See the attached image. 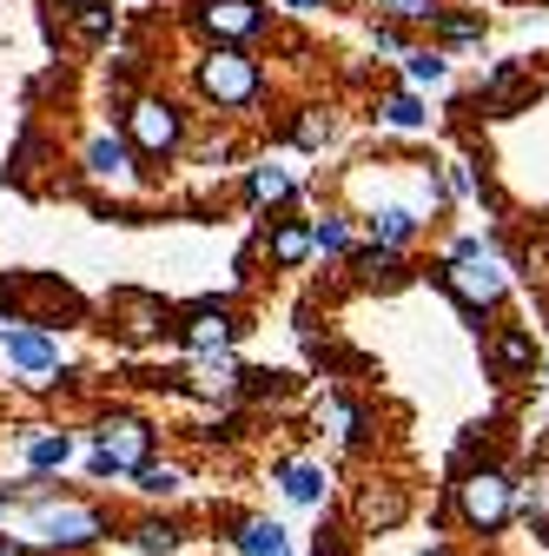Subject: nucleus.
Instances as JSON below:
<instances>
[{
  "instance_id": "obj_1",
  "label": "nucleus",
  "mask_w": 549,
  "mask_h": 556,
  "mask_svg": "<svg viewBox=\"0 0 549 556\" xmlns=\"http://www.w3.org/2000/svg\"><path fill=\"white\" fill-rule=\"evenodd\" d=\"M199 93L219 100V106H245V100L258 93V66H252L239 47H219V53L199 60Z\"/></svg>"
},
{
  "instance_id": "obj_2",
  "label": "nucleus",
  "mask_w": 549,
  "mask_h": 556,
  "mask_svg": "<svg viewBox=\"0 0 549 556\" xmlns=\"http://www.w3.org/2000/svg\"><path fill=\"white\" fill-rule=\"evenodd\" d=\"M457 504H463V517H470L476 530H503V523H510V504H516V483H510L503 470H470V477L457 483Z\"/></svg>"
},
{
  "instance_id": "obj_3",
  "label": "nucleus",
  "mask_w": 549,
  "mask_h": 556,
  "mask_svg": "<svg viewBox=\"0 0 549 556\" xmlns=\"http://www.w3.org/2000/svg\"><path fill=\"white\" fill-rule=\"evenodd\" d=\"M146 451H153V431L140 417H113L100 431V451H93V470L113 477V470H146Z\"/></svg>"
},
{
  "instance_id": "obj_4",
  "label": "nucleus",
  "mask_w": 549,
  "mask_h": 556,
  "mask_svg": "<svg viewBox=\"0 0 549 556\" xmlns=\"http://www.w3.org/2000/svg\"><path fill=\"white\" fill-rule=\"evenodd\" d=\"M34 530H40V543H53V549H80V543L106 536L100 510H87V504H53V510H40Z\"/></svg>"
},
{
  "instance_id": "obj_5",
  "label": "nucleus",
  "mask_w": 549,
  "mask_h": 556,
  "mask_svg": "<svg viewBox=\"0 0 549 556\" xmlns=\"http://www.w3.org/2000/svg\"><path fill=\"white\" fill-rule=\"evenodd\" d=\"M450 292L463 299V305H497L503 299V265L484 252V258H450Z\"/></svg>"
},
{
  "instance_id": "obj_6",
  "label": "nucleus",
  "mask_w": 549,
  "mask_h": 556,
  "mask_svg": "<svg viewBox=\"0 0 549 556\" xmlns=\"http://www.w3.org/2000/svg\"><path fill=\"white\" fill-rule=\"evenodd\" d=\"M126 132H132V147L166 153V147H179V113L166 100H140V106L126 113Z\"/></svg>"
},
{
  "instance_id": "obj_7",
  "label": "nucleus",
  "mask_w": 549,
  "mask_h": 556,
  "mask_svg": "<svg viewBox=\"0 0 549 556\" xmlns=\"http://www.w3.org/2000/svg\"><path fill=\"white\" fill-rule=\"evenodd\" d=\"M199 21L219 40H252L265 14H258V0H199Z\"/></svg>"
},
{
  "instance_id": "obj_8",
  "label": "nucleus",
  "mask_w": 549,
  "mask_h": 556,
  "mask_svg": "<svg viewBox=\"0 0 549 556\" xmlns=\"http://www.w3.org/2000/svg\"><path fill=\"white\" fill-rule=\"evenodd\" d=\"M186 344H192L199 358H219L226 344H232V325H226V312H213V305H205V312H192V325H186Z\"/></svg>"
},
{
  "instance_id": "obj_9",
  "label": "nucleus",
  "mask_w": 549,
  "mask_h": 556,
  "mask_svg": "<svg viewBox=\"0 0 549 556\" xmlns=\"http://www.w3.org/2000/svg\"><path fill=\"white\" fill-rule=\"evenodd\" d=\"M8 352H14L21 371H53V365H60V352H53L47 331H8Z\"/></svg>"
},
{
  "instance_id": "obj_10",
  "label": "nucleus",
  "mask_w": 549,
  "mask_h": 556,
  "mask_svg": "<svg viewBox=\"0 0 549 556\" xmlns=\"http://www.w3.org/2000/svg\"><path fill=\"white\" fill-rule=\"evenodd\" d=\"M510 517H529V523H549V464H542V470H529V477L516 483V504H510Z\"/></svg>"
},
{
  "instance_id": "obj_11",
  "label": "nucleus",
  "mask_w": 549,
  "mask_h": 556,
  "mask_svg": "<svg viewBox=\"0 0 549 556\" xmlns=\"http://www.w3.org/2000/svg\"><path fill=\"white\" fill-rule=\"evenodd\" d=\"M119 312H126V331H132V338L159 331V318H166V305H159V299H146V292H119Z\"/></svg>"
},
{
  "instance_id": "obj_12",
  "label": "nucleus",
  "mask_w": 549,
  "mask_h": 556,
  "mask_svg": "<svg viewBox=\"0 0 549 556\" xmlns=\"http://www.w3.org/2000/svg\"><path fill=\"white\" fill-rule=\"evenodd\" d=\"M490 358H497L503 371H529V365H536V344H529V331H497Z\"/></svg>"
},
{
  "instance_id": "obj_13",
  "label": "nucleus",
  "mask_w": 549,
  "mask_h": 556,
  "mask_svg": "<svg viewBox=\"0 0 549 556\" xmlns=\"http://www.w3.org/2000/svg\"><path fill=\"white\" fill-rule=\"evenodd\" d=\"M371 226H378V239H384V252H397V245H404L410 232H418V213H404V205H384V213H378Z\"/></svg>"
},
{
  "instance_id": "obj_14",
  "label": "nucleus",
  "mask_w": 549,
  "mask_h": 556,
  "mask_svg": "<svg viewBox=\"0 0 549 556\" xmlns=\"http://www.w3.org/2000/svg\"><path fill=\"white\" fill-rule=\"evenodd\" d=\"M285 497H292V504H318V497H324V470L285 464Z\"/></svg>"
},
{
  "instance_id": "obj_15",
  "label": "nucleus",
  "mask_w": 549,
  "mask_h": 556,
  "mask_svg": "<svg viewBox=\"0 0 549 556\" xmlns=\"http://www.w3.org/2000/svg\"><path fill=\"white\" fill-rule=\"evenodd\" d=\"M318 425H331V438H358V431H365V417H358L345 397H324V404H318Z\"/></svg>"
},
{
  "instance_id": "obj_16",
  "label": "nucleus",
  "mask_w": 549,
  "mask_h": 556,
  "mask_svg": "<svg viewBox=\"0 0 549 556\" xmlns=\"http://www.w3.org/2000/svg\"><path fill=\"white\" fill-rule=\"evenodd\" d=\"M239 549H245V556H285V530H279V523H245Z\"/></svg>"
},
{
  "instance_id": "obj_17",
  "label": "nucleus",
  "mask_w": 549,
  "mask_h": 556,
  "mask_svg": "<svg viewBox=\"0 0 549 556\" xmlns=\"http://www.w3.org/2000/svg\"><path fill=\"white\" fill-rule=\"evenodd\" d=\"M87 166H93V179H113V173H126V147H119V139H93Z\"/></svg>"
},
{
  "instance_id": "obj_18",
  "label": "nucleus",
  "mask_w": 549,
  "mask_h": 556,
  "mask_svg": "<svg viewBox=\"0 0 549 556\" xmlns=\"http://www.w3.org/2000/svg\"><path fill=\"white\" fill-rule=\"evenodd\" d=\"M66 457H74V444H66V438H27V464H34V470H53V464H66Z\"/></svg>"
},
{
  "instance_id": "obj_19",
  "label": "nucleus",
  "mask_w": 549,
  "mask_h": 556,
  "mask_svg": "<svg viewBox=\"0 0 549 556\" xmlns=\"http://www.w3.org/2000/svg\"><path fill=\"white\" fill-rule=\"evenodd\" d=\"M132 477H140V491H146V497H173L179 483H186L173 464H146V470H132Z\"/></svg>"
},
{
  "instance_id": "obj_20",
  "label": "nucleus",
  "mask_w": 549,
  "mask_h": 556,
  "mask_svg": "<svg viewBox=\"0 0 549 556\" xmlns=\"http://www.w3.org/2000/svg\"><path fill=\"white\" fill-rule=\"evenodd\" d=\"M384 119H391L397 132H418V126H424V106L410 100V93H391V100H384Z\"/></svg>"
},
{
  "instance_id": "obj_21",
  "label": "nucleus",
  "mask_w": 549,
  "mask_h": 556,
  "mask_svg": "<svg viewBox=\"0 0 549 556\" xmlns=\"http://www.w3.org/2000/svg\"><path fill=\"white\" fill-rule=\"evenodd\" d=\"M311 252H352V226L345 219H318L311 226Z\"/></svg>"
},
{
  "instance_id": "obj_22",
  "label": "nucleus",
  "mask_w": 549,
  "mask_h": 556,
  "mask_svg": "<svg viewBox=\"0 0 549 556\" xmlns=\"http://www.w3.org/2000/svg\"><path fill=\"white\" fill-rule=\"evenodd\" d=\"M239 378H245V371H239V365L219 352V358H205V378H199V391H213V397H219V391H232Z\"/></svg>"
},
{
  "instance_id": "obj_23",
  "label": "nucleus",
  "mask_w": 549,
  "mask_h": 556,
  "mask_svg": "<svg viewBox=\"0 0 549 556\" xmlns=\"http://www.w3.org/2000/svg\"><path fill=\"white\" fill-rule=\"evenodd\" d=\"M285 192H292V173H279V166L252 173V199H285Z\"/></svg>"
},
{
  "instance_id": "obj_24",
  "label": "nucleus",
  "mask_w": 549,
  "mask_h": 556,
  "mask_svg": "<svg viewBox=\"0 0 549 556\" xmlns=\"http://www.w3.org/2000/svg\"><path fill=\"white\" fill-rule=\"evenodd\" d=\"M271 252H279V265H298V258L311 252V232H298V226H285L279 239H271Z\"/></svg>"
},
{
  "instance_id": "obj_25",
  "label": "nucleus",
  "mask_w": 549,
  "mask_h": 556,
  "mask_svg": "<svg viewBox=\"0 0 549 556\" xmlns=\"http://www.w3.org/2000/svg\"><path fill=\"white\" fill-rule=\"evenodd\" d=\"M132 543H140L146 556H166L179 536H173V523H140V530H132Z\"/></svg>"
},
{
  "instance_id": "obj_26",
  "label": "nucleus",
  "mask_w": 549,
  "mask_h": 556,
  "mask_svg": "<svg viewBox=\"0 0 549 556\" xmlns=\"http://www.w3.org/2000/svg\"><path fill=\"white\" fill-rule=\"evenodd\" d=\"M404 60H410V80H418V87L444 80V53H404Z\"/></svg>"
},
{
  "instance_id": "obj_27",
  "label": "nucleus",
  "mask_w": 549,
  "mask_h": 556,
  "mask_svg": "<svg viewBox=\"0 0 549 556\" xmlns=\"http://www.w3.org/2000/svg\"><path fill=\"white\" fill-rule=\"evenodd\" d=\"M80 34H87V40H106V34H113V8L87 0V8H80Z\"/></svg>"
},
{
  "instance_id": "obj_28",
  "label": "nucleus",
  "mask_w": 549,
  "mask_h": 556,
  "mask_svg": "<svg viewBox=\"0 0 549 556\" xmlns=\"http://www.w3.org/2000/svg\"><path fill=\"white\" fill-rule=\"evenodd\" d=\"M365 517H371V523H397V517H404V497H397V491H384V497L371 491V497H365Z\"/></svg>"
},
{
  "instance_id": "obj_29",
  "label": "nucleus",
  "mask_w": 549,
  "mask_h": 556,
  "mask_svg": "<svg viewBox=\"0 0 549 556\" xmlns=\"http://www.w3.org/2000/svg\"><path fill=\"white\" fill-rule=\"evenodd\" d=\"M391 14H397V21H431L437 0H391Z\"/></svg>"
},
{
  "instance_id": "obj_30",
  "label": "nucleus",
  "mask_w": 549,
  "mask_h": 556,
  "mask_svg": "<svg viewBox=\"0 0 549 556\" xmlns=\"http://www.w3.org/2000/svg\"><path fill=\"white\" fill-rule=\"evenodd\" d=\"M324 132H331L324 113H305V119H298V147H324Z\"/></svg>"
},
{
  "instance_id": "obj_31",
  "label": "nucleus",
  "mask_w": 549,
  "mask_h": 556,
  "mask_svg": "<svg viewBox=\"0 0 549 556\" xmlns=\"http://www.w3.org/2000/svg\"><path fill=\"white\" fill-rule=\"evenodd\" d=\"M285 8H318V0H285Z\"/></svg>"
}]
</instances>
